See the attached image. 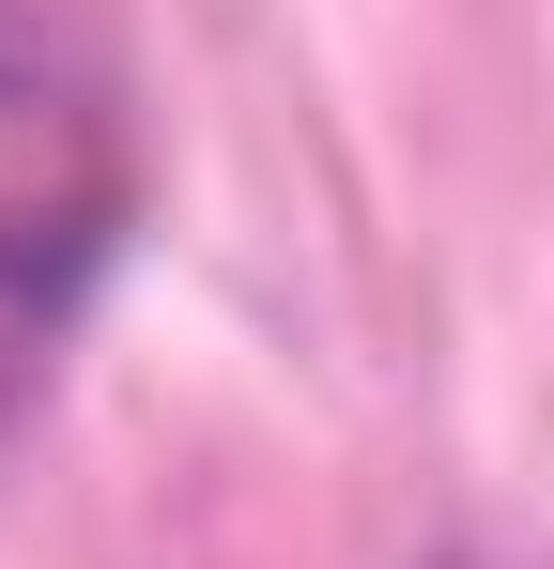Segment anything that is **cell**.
<instances>
[{
    "label": "cell",
    "instance_id": "1",
    "mask_svg": "<svg viewBox=\"0 0 554 569\" xmlns=\"http://www.w3.org/2000/svg\"><path fill=\"white\" fill-rule=\"evenodd\" d=\"M123 231H139V108L108 47L47 0H0V447L31 431Z\"/></svg>",
    "mask_w": 554,
    "mask_h": 569
},
{
    "label": "cell",
    "instance_id": "2",
    "mask_svg": "<svg viewBox=\"0 0 554 569\" xmlns=\"http://www.w3.org/2000/svg\"><path fill=\"white\" fill-rule=\"evenodd\" d=\"M432 569H540V555H477V539H462V555H432Z\"/></svg>",
    "mask_w": 554,
    "mask_h": 569
}]
</instances>
